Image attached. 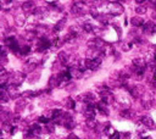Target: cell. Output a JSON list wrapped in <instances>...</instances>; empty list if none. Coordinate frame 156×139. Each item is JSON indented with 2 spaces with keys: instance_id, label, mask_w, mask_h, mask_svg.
Masks as SVG:
<instances>
[{
  "instance_id": "obj_12",
  "label": "cell",
  "mask_w": 156,
  "mask_h": 139,
  "mask_svg": "<svg viewBox=\"0 0 156 139\" xmlns=\"http://www.w3.org/2000/svg\"><path fill=\"white\" fill-rule=\"evenodd\" d=\"M142 139H151L150 137H146V138H142Z\"/></svg>"
},
{
  "instance_id": "obj_5",
  "label": "cell",
  "mask_w": 156,
  "mask_h": 139,
  "mask_svg": "<svg viewBox=\"0 0 156 139\" xmlns=\"http://www.w3.org/2000/svg\"><path fill=\"white\" fill-rule=\"evenodd\" d=\"M132 23H133V26H142V24H143V20L134 17V18L132 20ZM143 26H144V24H143Z\"/></svg>"
},
{
  "instance_id": "obj_10",
  "label": "cell",
  "mask_w": 156,
  "mask_h": 139,
  "mask_svg": "<svg viewBox=\"0 0 156 139\" xmlns=\"http://www.w3.org/2000/svg\"><path fill=\"white\" fill-rule=\"evenodd\" d=\"M121 115H122L123 117H128V118H129V117H131V111H129V110H124Z\"/></svg>"
},
{
  "instance_id": "obj_1",
  "label": "cell",
  "mask_w": 156,
  "mask_h": 139,
  "mask_svg": "<svg viewBox=\"0 0 156 139\" xmlns=\"http://www.w3.org/2000/svg\"><path fill=\"white\" fill-rule=\"evenodd\" d=\"M100 62H101V60L98 59V58L87 59V60L84 61V67H85V68H89V70H91V71H95V70L99 68Z\"/></svg>"
},
{
  "instance_id": "obj_3",
  "label": "cell",
  "mask_w": 156,
  "mask_h": 139,
  "mask_svg": "<svg viewBox=\"0 0 156 139\" xmlns=\"http://www.w3.org/2000/svg\"><path fill=\"white\" fill-rule=\"evenodd\" d=\"M50 40L49 39H46V38H40V40H39V44H38V49L40 50V51H43V50H46V49H49L50 48Z\"/></svg>"
},
{
  "instance_id": "obj_9",
  "label": "cell",
  "mask_w": 156,
  "mask_h": 139,
  "mask_svg": "<svg viewBox=\"0 0 156 139\" xmlns=\"http://www.w3.org/2000/svg\"><path fill=\"white\" fill-rule=\"evenodd\" d=\"M110 139H121V133H118V132L116 131V132L110 137Z\"/></svg>"
},
{
  "instance_id": "obj_11",
  "label": "cell",
  "mask_w": 156,
  "mask_h": 139,
  "mask_svg": "<svg viewBox=\"0 0 156 139\" xmlns=\"http://www.w3.org/2000/svg\"><path fill=\"white\" fill-rule=\"evenodd\" d=\"M84 30H85L87 32H91V31H93V27H91V24L85 23V24H84Z\"/></svg>"
},
{
  "instance_id": "obj_8",
  "label": "cell",
  "mask_w": 156,
  "mask_h": 139,
  "mask_svg": "<svg viewBox=\"0 0 156 139\" xmlns=\"http://www.w3.org/2000/svg\"><path fill=\"white\" fill-rule=\"evenodd\" d=\"M39 122L45 123V125H49V123H50V120L46 118V117H44V116H42V117H39Z\"/></svg>"
},
{
  "instance_id": "obj_4",
  "label": "cell",
  "mask_w": 156,
  "mask_h": 139,
  "mask_svg": "<svg viewBox=\"0 0 156 139\" xmlns=\"http://www.w3.org/2000/svg\"><path fill=\"white\" fill-rule=\"evenodd\" d=\"M142 123H143L144 127H146V128H154V127H155L154 121H152L151 117H149V116L143 117V118H142Z\"/></svg>"
},
{
  "instance_id": "obj_7",
  "label": "cell",
  "mask_w": 156,
  "mask_h": 139,
  "mask_svg": "<svg viewBox=\"0 0 156 139\" xmlns=\"http://www.w3.org/2000/svg\"><path fill=\"white\" fill-rule=\"evenodd\" d=\"M66 105H67V107H70V109H75V107H76V105H75V101H73L72 99H68Z\"/></svg>"
},
{
  "instance_id": "obj_2",
  "label": "cell",
  "mask_w": 156,
  "mask_h": 139,
  "mask_svg": "<svg viewBox=\"0 0 156 139\" xmlns=\"http://www.w3.org/2000/svg\"><path fill=\"white\" fill-rule=\"evenodd\" d=\"M6 44H8L9 49H11V50L15 51V52H17V51L21 50V46L18 45V43L16 42L15 38H8V39H6Z\"/></svg>"
},
{
  "instance_id": "obj_6",
  "label": "cell",
  "mask_w": 156,
  "mask_h": 139,
  "mask_svg": "<svg viewBox=\"0 0 156 139\" xmlns=\"http://www.w3.org/2000/svg\"><path fill=\"white\" fill-rule=\"evenodd\" d=\"M20 52H21L22 55H26L27 52H29V46H28V45H24V46H21V50H20Z\"/></svg>"
}]
</instances>
